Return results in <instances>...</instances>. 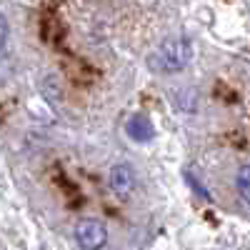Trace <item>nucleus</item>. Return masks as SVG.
Instances as JSON below:
<instances>
[{"mask_svg":"<svg viewBox=\"0 0 250 250\" xmlns=\"http://www.w3.org/2000/svg\"><path fill=\"white\" fill-rule=\"evenodd\" d=\"M110 188L118 193V195H130L133 193V188H135V175H133V168L130 165H115V168L110 170Z\"/></svg>","mask_w":250,"mask_h":250,"instance_id":"obj_4","label":"nucleus"},{"mask_svg":"<svg viewBox=\"0 0 250 250\" xmlns=\"http://www.w3.org/2000/svg\"><path fill=\"white\" fill-rule=\"evenodd\" d=\"M238 193L250 203V165H243V168L238 170Z\"/></svg>","mask_w":250,"mask_h":250,"instance_id":"obj_5","label":"nucleus"},{"mask_svg":"<svg viewBox=\"0 0 250 250\" xmlns=\"http://www.w3.org/2000/svg\"><path fill=\"white\" fill-rule=\"evenodd\" d=\"M5 40H8V23H5L3 13H0V48L5 45Z\"/></svg>","mask_w":250,"mask_h":250,"instance_id":"obj_7","label":"nucleus"},{"mask_svg":"<svg viewBox=\"0 0 250 250\" xmlns=\"http://www.w3.org/2000/svg\"><path fill=\"white\" fill-rule=\"evenodd\" d=\"M185 183L190 185V188H193V190H195V193H198L200 198H208V200H210V193H208L205 188H203V185H200V183H198V180L193 178V173H185Z\"/></svg>","mask_w":250,"mask_h":250,"instance_id":"obj_6","label":"nucleus"},{"mask_svg":"<svg viewBox=\"0 0 250 250\" xmlns=\"http://www.w3.org/2000/svg\"><path fill=\"white\" fill-rule=\"evenodd\" d=\"M190 58H193V45H190V40L183 38V35L168 38V40H165V43L160 45V50H158L160 68L168 70V73L183 70L188 62H190Z\"/></svg>","mask_w":250,"mask_h":250,"instance_id":"obj_1","label":"nucleus"},{"mask_svg":"<svg viewBox=\"0 0 250 250\" xmlns=\"http://www.w3.org/2000/svg\"><path fill=\"white\" fill-rule=\"evenodd\" d=\"M125 133H128V138H133L135 143H148V140H153L155 128L143 113H133L125 120Z\"/></svg>","mask_w":250,"mask_h":250,"instance_id":"obj_3","label":"nucleus"},{"mask_svg":"<svg viewBox=\"0 0 250 250\" xmlns=\"http://www.w3.org/2000/svg\"><path fill=\"white\" fill-rule=\"evenodd\" d=\"M105 240H108V230H105V225H103L100 220L85 218V220H80L75 225V243L80 248L98 250V248L105 245Z\"/></svg>","mask_w":250,"mask_h":250,"instance_id":"obj_2","label":"nucleus"}]
</instances>
